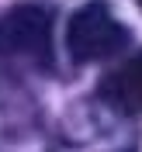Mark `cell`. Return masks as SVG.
<instances>
[{
  "label": "cell",
  "instance_id": "4",
  "mask_svg": "<svg viewBox=\"0 0 142 152\" xmlns=\"http://www.w3.org/2000/svg\"><path fill=\"white\" fill-rule=\"evenodd\" d=\"M104 90H107V104H114L118 111L142 114V52L132 56L111 80H107Z\"/></svg>",
  "mask_w": 142,
  "mask_h": 152
},
{
  "label": "cell",
  "instance_id": "3",
  "mask_svg": "<svg viewBox=\"0 0 142 152\" xmlns=\"http://www.w3.org/2000/svg\"><path fill=\"white\" fill-rule=\"evenodd\" d=\"M0 152H49L38 118L21 104H0Z\"/></svg>",
  "mask_w": 142,
  "mask_h": 152
},
{
  "label": "cell",
  "instance_id": "2",
  "mask_svg": "<svg viewBox=\"0 0 142 152\" xmlns=\"http://www.w3.org/2000/svg\"><path fill=\"white\" fill-rule=\"evenodd\" d=\"M128 45V31L104 0H90L69 18L66 48L76 62H104Z\"/></svg>",
  "mask_w": 142,
  "mask_h": 152
},
{
  "label": "cell",
  "instance_id": "5",
  "mask_svg": "<svg viewBox=\"0 0 142 152\" xmlns=\"http://www.w3.org/2000/svg\"><path fill=\"white\" fill-rule=\"evenodd\" d=\"M135 4H139V7H142V0H135Z\"/></svg>",
  "mask_w": 142,
  "mask_h": 152
},
{
  "label": "cell",
  "instance_id": "1",
  "mask_svg": "<svg viewBox=\"0 0 142 152\" xmlns=\"http://www.w3.org/2000/svg\"><path fill=\"white\" fill-rule=\"evenodd\" d=\"M56 14L49 4H14L0 14V59L21 73H52Z\"/></svg>",
  "mask_w": 142,
  "mask_h": 152
}]
</instances>
